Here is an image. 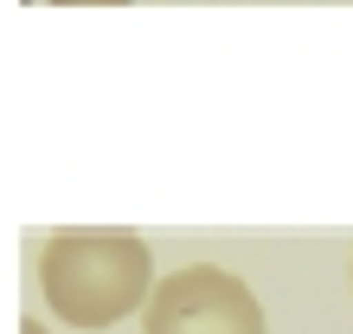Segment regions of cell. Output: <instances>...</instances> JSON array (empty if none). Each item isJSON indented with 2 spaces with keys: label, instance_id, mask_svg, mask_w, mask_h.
I'll use <instances>...</instances> for the list:
<instances>
[{
  "label": "cell",
  "instance_id": "cell-2",
  "mask_svg": "<svg viewBox=\"0 0 353 334\" xmlns=\"http://www.w3.org/2000/svg\"><path fill=\"white\" fill-rule=\"evenodd\" d=\"M141 334H263V302L219 264H186L154 283Z\"/></svg>",
  "mask_w": 353,
  "mask_h": 334
},
{
  "label": "cell",
  "instance_id": "cell-3",
  "mask_svg": "<svg viewBox=\"0 0 353 334\" xmlns=\"http://www.w3.org/2000/svg\"><path fill=\"white\" fill-rule=\"evenodd\" d=\"M19 334H46V322H32V315H26V322H19Z\"/></svg>",
  "mask_w": 353,
  "mask_h": 334
},
{
  "label": "cell",
  "instance_id": "cell-1",
  "mask_svg": "<svg viewBox=\"0 0 353 334\" xmlns=\"http://www.w3.org/2000/svg\"><path fill=\"white\" fill-rule=\"evenodd\" d=\"M39 289L65 328H116L154 296V250L135 232H52L39 244Z\"/></svg>",
  "mask_w": 353,
  "mask_h": 334
},
{
  "label": "cell",
  "instance_id": "cell-4",
  "mask_svg": "<svg viewBox=\"0 0 353 334\" xmlns=\"http://www.w3.org/2000/svg\"><path fill=\"white\" fill-rule=\"evenodd\" d=\"M58 7H77V0H58ZM110 7H122V0H110Z\"/></svg>",
  "mask_w": 353,
  "mask_h": 334
}]
</instances>
